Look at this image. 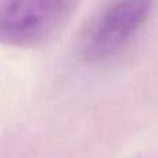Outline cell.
I'll list each match as a JSON object with an SVG mask.
<instances>
[{"label": "cell", "mask_w": 158, "mask_h": 158, "mask_svg": "<svg viewBox=\"0 0 158 158\" xmlns=\"http://www.w3.org/2000/svg\"><path fill=\"white\" fill-rule=\"evenodd\" d=\"M153 0H114L86 27L81 39V56L87 63L111 60L131 44L147 24Z\"/></svg>", "instance_id": "1"}, {"label": "cell", "mask_w": 158, "mask_h": 158, "mask_svg": "<svg viewBox=\"0 0 158 158\" xmlns=\"http://www.w3.org/2000/svg\"><path fill=\"white\" fill-rule=\"evenodd\" d=\"M72 0H0V42L35 46L67 18Z\"/></svg>", "instance_id": "2"}, {"label": "cell", "mask_w": 158, "mask_h": 158, "mask_svg": "<svg viewBox=\"0 0 158 158\" xmlns=\"http://www.w3.org/2000/svg\"><path fill=\"white\" fill-rule=\"evenodd\" d=\"M135 158H142V157H135Z\"/></svg>", "instance_id": "3"}]
</instances>
